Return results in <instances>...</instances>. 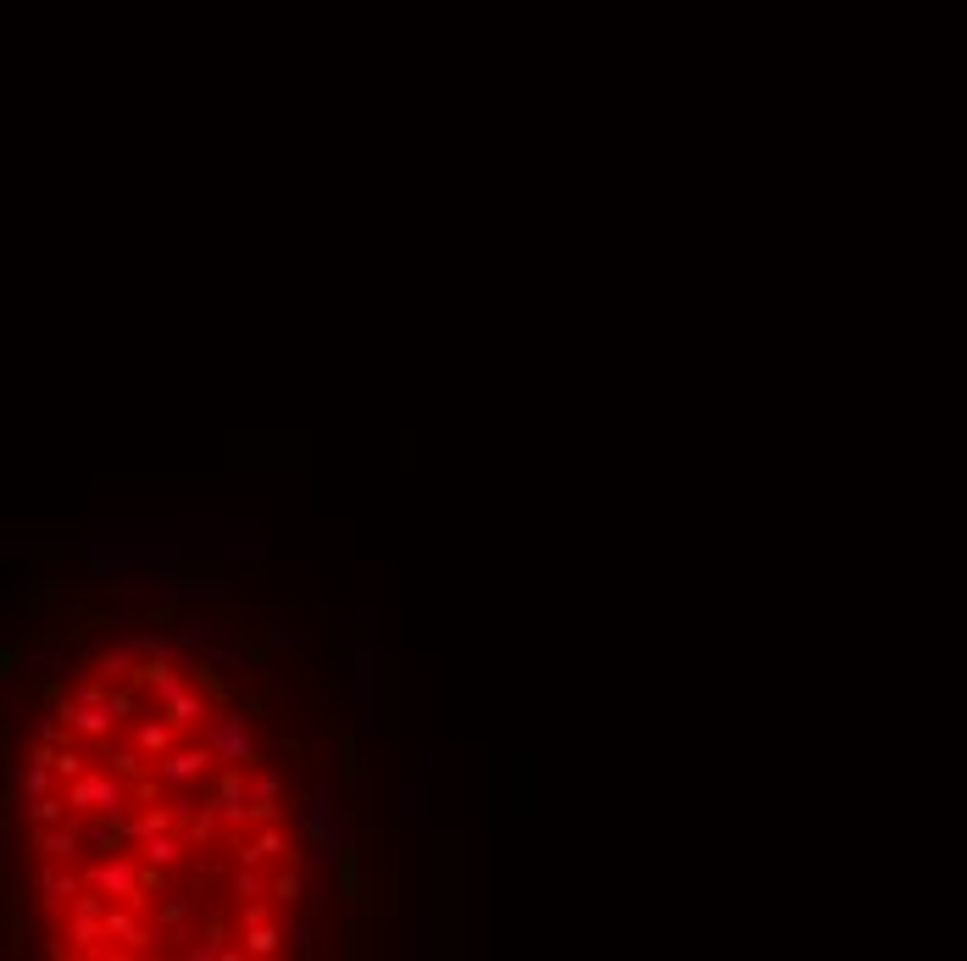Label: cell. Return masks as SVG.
I'll return each instance as SVG.
<instances>
[{"label":"cell","instance_id":"1","mask_svg":"<svg viewBox=\"0 0 967 961\" xmlns=\"http://www.w3.org/2000/svg\"><path fill=\"white\" fill-rule=\"evenodd\" d=\"M67 806L73 811H106V817H128V789L106 773H78L73 789H67Z\"/></svg>","mask_w":967,"mask_h":961},{"label":"cell","instance_id":"2","mask_svg":"<svg viewBox=\"0 0 967 961\" xmlns=\"http://www.w3.org/2000/svg\"><path fill=\"white\" fill-rule=\"evenodd\" d=\"M212 756H223L228 767H251L256 761V739L246 729V717H234V711L212 717Z\"/></svg>","mask_w":967,"mask_h":961},{"label":"cell","instance_id":"3","mask_svg":"<svg viewBox=\"0 0 967 961\" xmlns=\"http://www.w3.org/2000/svg\"><path fill=\"white\" fill-rule=\"evenodd\" d=\"M89 884L117 895V900H128V906H145V873H134V861H123V856L101 861V868L89 873Z\"/></svg>","mask_w":967,"mask_h":961},{"label":"cell","instance_id":"4","mask_svg":"<svg viewBox=\"0 0 967 961\" xmlns=\"http://www.w3.org/2000/svg\"><path fill=\"white\" fill-rule=\"evenodd\" d=\"M156 700H162V711H167V723H173V729H189L196 717H206V700H201L196 690H184V679L162 684V690H156Z\"/></svg>","mask_w":967,"mask_h":961},{"label":"cell","instance_id":"5","mask_svg":"<svg viewBox=\"0 0 967 961\" xmlns=\"http://www.w3.org/2000/svg\"><path fill=\"white\" fill-rule=\"evenodd\" d=\"M301 829H306V839L340 834V817H334V795H328V789H312V795H306V806H301Z\"/></svg>","mask_w":967,"mask_h":961},{"label":"cell","instance_id":"6","mask_svg":"<svg viewBox=\"0 0 967 961\" xmlns=\"http://www.w3.org/2000/svg\"><path fill=\"white\" fill-rule=\"evenodd\" d=\"M206 750H173V756H162V779L167 784H201L206 779Z\"/></svg>","mask_w":967,"mask_h":961},{"label":"cell","instance_id":"7","mask_svg":"<svg viewBox=\"0 0 967 961\" xmlns=\"http://www.w3.org/2000/svg\"><path fill=\"white\" fill-rule=\"evenodd\" d=\"M78 845H84V829H73L67 817L51 829V834H39V850H45V861H73L78 856Z\"/></svg>","mask_w":967,"mask_h":961},{"label":"cell","instance_id":"8","mask_svg":"<svg viewBox=\"0 0 967 961\" xmlns=\"http://www.w3.org/2000/svg\"><path fill=\"white\" fill-rule=\"evenodd\" d=\"M273 900H278V906H301V900H306V878H301V868H284V873L273 878Z\"/></svg>","mask_w":967,"mask_h":961},{"label":"cell","instance_id":"9","mask_svg":"<svg viewBox=\"0 0 967 961\" xmlns=\"http://www.w3.org/2000/svg\"><path fill=\"white\" fill-rule=\"evenodd\" d=\"M106 939H123V945H145V928L128 918V911H112V906H106Z\"/></svg>","mask_w":967,"mask_h":961},{"label":"cell","instance_id":"10","mask_svg":"<svg viewBox=\"0 0 967 961\" xmlns=\"http://www.w3.org/2000/svg\"><path fill=\"white\" fill-rule=\"evenodd\" d=\"M145 861H151V868H173V861H178V839H167V829L151 834V839H145Z\"/></svg>","mask_w":967,"mask_h":961},{"label":"cell","instance_id":"11","mask_svg":"<svg viewBox=\"0 0 967 961\" xmlns=\"http://www.w3.org/2000/svg\"><path fill=\"white\" fill-rule=\"evenodd\" d=\"M167 745H173V723H145L139 729V750L145 756H167Z\"/></svg>","mask_w":967,"mask_h":961},{"label":"cell","instance_id":"12","mask_svg":"<svg viewBox=\"0 0 967 961\" xmlns=\"http://www.w3.org/2000/svg\"><path fill=\"white\" fill-rule=\"evenodd\" d=\"M251 806H256V817H273V811H278V779H273V773H262V779L251 784Z\"/></svg>","mask_w":967,"mask_h":961},{"label":"cell","instance_id":"13","mask_svg":"<svg viewBox=\"0 0 967 961\" xmlns=\"http://www.w3.org/2000/svg\"><path fill=\"white\" fill-rule=\"evenodd\" d=\"M39 889H45V900H51V906H67V900L78 895V884H73V878H62V873H45V878H39Z\"/></svg>","mask_w":967,"mask_h":961},{"label":"cell","instance_id":"14","mask_svg":"<svg viewBox=\"0 0 967 961\" xmlns=\"http://www.w3.org/2000/svg\"><path fill=\"white\" fill-rule=\"evenodd\" d=\"M278 939H284L278 928H267V923H251V934H246V950H251V956H273V950H278Z\"/></svg>","mask_w":967,"mask_h":961},{"label":"cell","instance_id":"15","mask_svg":"<svg viewBox=\"0 0 967 961\" xmlns=\"http://www.w3.org/2000/svg\"><path fill=\"white\" fill-rule=\"evenodd\" d=\"M28 823H39V829H45V823H62V800L34 795V800H28Z\"/></svg>","mask_w":967,"mask_h":961},{"label":"cell","instance_id":"16","mask_svg":"<svg viewBox=\"0 0 967 961\" xmlns=\"http://www.w3.org/2000/svg\"><path fill=\"white\" fill-rule=\"evenodd\" d=\"M51 767H56V773H62V779H78V773H84V761H78V750H67V745H56V756H51Z\"/></svg>","mask_w":967,"mask_h":961},{"label":"cell","instance_id":"17","mask_svg":"<svg viewBox=\"0 0 967 961\" xmlns=\"http://www.w3.org/2000/svg\"><path fill=\"white\" fill-rule=\"evenodd\" d=\"M273 850H284V834H278V829H267L256 845H246V861H262V856H273Z\"/></svg>","mask_w":967,"mask_h":961},{"label":"cell","instance_id":"18","mask_svg":"<svg viewBox=\"0 0 967 961\" xmlns=\"http://www.w3.org/2000/svg\"><path fill=\"white\" fill-rule=\"evenodd\" d=\"M340 884H346V895H356V889H362V868H356V856H351V850L340 856Z\"/></svg>","mask_w":967,"mask_h":961},{"label":"cell","instance_id":"19","mask_svg":"<svg viewBox=\"0 0 967 961\" xmlns=\"http://www.w3.org/2000/svg\"><path fill=\"white\" fill-rule=\"evenodd\" d=\"M112 761H117V773H123V779H134V773H139V756H134V750H117Z\"/></svg>","mask_w":967,"mask_h":961},{"label":"cell","instance_id":"20","mask_svg":"<svg viewBox=\"0 0 967 961\" xmlns=\"http://www.w3.org/2000/svg\"><path fill=\"white\" fill-rule=\"evenodd\" d=\"M234 889H239V895H256V889H262V878H256V873H246V868H239V878H234Z\"/></svg>","mask_w":967,"mask_h":961},{"label":"cell","instance_id":"21","mask_svg":"<svg viewBox=\"0 0 967 961\" xmlns=\"http://www.w3.org/2000/svg\"><path fill=\"white\" fill-rule=\"evenodd\" d=\"M289 939H296L301 950H312V928H306V923H289Z\"/></svg>","mask_w":967,"mask_h":961},{"label":"cell","instance_id":"22","mask_svg":"<svg viewBox=\"0 0 967 961\" xmlns=\"http://www.w3.org/2000/svg\"><path fill=\"white\" fill-rule=\"evenodd\" d=\"M134 800H156V779H139V784H134Z\"/></svg>","mask_w":967,"mask_h":961},{"label":"cell","instance_id":"23","mask_svg":"<svg viewBox=\"0 0 967 961\" xmlns=\"http://www.w3.org/2000/svg\"><path fill=\"white\" fill-rule=\"evenodd\" d=\"M251 923H267V906H262V900L246 906V928H251Z\"/></svg>","mask_w":967,"mask_h":961}]
</instances>
